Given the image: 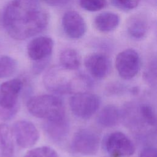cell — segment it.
<instances>
[{
  "mask_svg": "<svg viewBox=\"0 0 157 157\" xmlns=\"http://www.w3.org/2000/svg\"><path fill=\"white\" fill-rule=\"evenodd\" d=\"M48 23V13L37 0H12L3 13L4 28L15 40H25L40 33Z\"/></svg>",
  "mask_w": 157,
  "mask_h": 157,
  "instance_id": "1",
  "label": "cell"
},
{
  "mask_svg": "<svg viewBox=\"0 0 157 157\" xmlns=\"http://www.w3.org/2000/svg\"><path fill=\"white\" fill-rule=\"evenodd\" d=\"M45 87L50 91L58 94L83 92L90 86L88 78L82 74L69 77L63 71L53 69L50 70L44 78Z\"/></svg>",
  "mask_w": 157,
  "mask_h": 157,
  "instance_id": "2",
  "label": "cell"
},
{
  "mask_svg": "<svg viewBox=\"0 0 157 157\" xmlns=\"http://www.w3.org/2000/svg\"><path fill=\"white\" fill-rule=\"evenodd\" d=\"M26 107L32 115L46 120L66 116L63 101L53 95L42 94L31 97L28 101Z\"/></svg>",
  "mask_w": 157,
  "mask_h": 157,
  "instance_id": "3",
  "label": "cell"
},
{
  "mask_svg": "<svg viewBox=\"0 0 157 157\" xmlns=\"http://www.w3.org/2000/svg\"><path fill=\"white\" fill-rule=\"evenodd\" d=\"M23 86L19 78H13L0 85V117L7 120L18 110V100Z\"/></svg>",
  "mask_w": 157,
  "mask_h": 157,
  "instance_id": "4",
  "label": "cell"
},
{
  "mask_svg": "<svg viewBox=\"0 0 157 157\" xmlns=\"http://www.w3.org/2000/svg\"><path fill=\"white\" fill-rule=\"evenodd\" d=\"M100 105L101 99L98 95L86 91L76 93L69 99L72 113L83 120L91 117L97 112Z\"/></svg>",
  "mask_w": 157,
  "mask_h": 157,
  "instance_id": "5",
  "label": "cell"
},
{
  "mask_svg": "<svg viewBox=\"0 0 157 157\" xmlns=\"http://www.w3.org/2000/svg\"><path fill=\"white\" fill-rule=\"evenodd\" d=\"M99 147V137L94 131L88 129L77 131L71 140V148L73 152L83 156L95 155Z\"/></svg>",
  "mask_w": 157,
  "mask_h": 157,
  "instance_id": "6",
  "label": "cell"
},
{
  "mask_svg": "<svg viewBox=\"0 0 157 157\" xmlns=\"http://www.w3.org/2000/svg\"><path fill=\"white\" fill-rule=\"evenodd\" d=\"M140 58L134 49L128 48L120 52L115 58V67L119 75L124 80L134 77L140 68Z\"/></svg>",
  "mask_w": 157,
  "mask_h": 157,
  "instance_id": "7",
  "label": "cell"
},
{
  "mask_svg": "<svg viewBox=\"0 0 157 157\" xmlns=\"http://www.w3.org/2000/svg\"><path fill=\"white\" fill-rule=\"evenodd\" d=\"M104 145L107 152L113 157L130 156L136 150L132 140L119 131L109 134L104 140Z\"/></svg>",
  "mask_w": 157,
  "mask_h": 157,
  "instance_id": "8",
  "label": "cell"
},
{
  "mask_svg": "<svg viewBox=\"0 0 157 157\" xmlns=\"http://www.w3.org/2000/svg\"><path fill=\"white\" fill-rule=\"evenodd\" d=\"M11 131L18 145L23 148L34 146L39 138V133L36 126L27 120L16 121Z\"/></svg>",
  "mask_w": 157,
  "mask_h": 157,
  "instance_id": "9",
  "label": "cell"
},
{
  "mask_svg": "<svg viewBox=\"0 0 157 157\" xmlns=\"http://www.w3.org/2000/svg\"><path fill=\"white\" fill-rule=\"evenodd\" d=\"M84 64L89 74L96 79L105 78L111 69L110 59L105 54L100 53H94L87 56Z\"/></svg>",
  "mask_w": 157,
  "mask_h": 157,
  "instance_id": "10",
  "label": "cell"
},
{
  "mask_svg": "<svg viewBox=\"0 0 157 157\" xmlns=\"http://www.w3.org/2000/svg\"><path fill=\"white\" fill-rule=\"evenodd\" d=\"M62 26L66 35L72 39H80L86 31V24L83 18L77 12L69 10L62 18Z\"/></svg>",
  "mask_w": 157,
  "mask_h": 157,
  "instance_id": "11",
  "label": "cell"
},
{
  "mask_svg": "<svg viewBox=\"0 0 157 157\" xmlns=\"http://www.w3.org/2000/svg\"><path fill=\"white\" fill-rule=\"evenodd\" d=\"M53 40L47 36H39L31 40L27 46L29 58L34 61L48 59L53 48Z\"/></svg>",
  "mask_w": 157,
  "mask_h": 157,
  "instance_id": "12",
  "label": "cell"
},
{
  "mask_svg": "<svg viewBox=\"0 0 157 157\" xmlns=\"http://www.w3.org/2000/svg\"><path fill=\"white\" fill-rule=\"evenodd\" d=\"M44 129L48 136L53 140H63L69 131V123L66 116L54 120H46Z\"/></svg>",
  "mask_w": 157,
  "mask_h": 157,
  "instance_id": "13",
  "label": "cell"
},
{
  "mask_svg": "<svg viewBox=\"0 0 157 157\" xmlns=\"http://www.w3.org/2000/svg\"><path fill=\"white\" fill-rule=\"evenodd\" d=\"M149 29L147 18L142 15H134L128 21V34L134 39L139 40L145 37Z\"/></svg>",
  "mask_w": 157,
  "mask_h": 157,
  "instance_id": "14",
  "label": "cell"
},
{
  "mask_svg": "<svg viewBox=\"0 0 157 157\" xmlns=\"http://www.w3.org/2000/svg\"><path fill=\"white\" fill-rule=\"evenodd\" d=\"M120 18L115 13L105 12L99 13L94 19V23L97 29L101 32L108 33L115 29L119 25Z\"/></svg>",
  "mask_w": 157,
  "mask_h": 157,
  "instance_id": "15",
  "label": "cell"
},
{
  "mask_svg": "<svg viewBox=\"0 0 157 157\" xmlns=\"http://www.w3.org/2000/svg\"><path fill=\"white\" fill-rule=\"evenodd\" d=\"M14 153L13 135L5 123H0V157H12Z\"/></svg>",
  "mask_w": 157,
  "mask_h": 157,
  "instance_id": "16",
  "label": "cell"
},
{
  "mask_svg": "<svg viewBox=\"0 0 157 157\" xmlns=\"http://www.w3.org/2000/svg\"><path fill=\"white\" fill-rule=\"evenodd\" d=\"M120 117V113L116 106L107 105L98 113L96 121L102 127L111 128L118 123Z\"/></svg>",
  "mask_w": 157,
  "mask_h": 157,
  "instance_id": "17",
  "label": "cell"
},
{
  "mask_svg": "<svg viewBox=\"0 0 157 157\" xmlns=\"http://www.w3.org/2000/svg\"><path fill=\"white\" fill-rule=\"evenodd\" d=\"M59 62L63 69L68 71H75L78 69L81 64V58L77 51L68 48L61 53Z\"/></svg>",
  "mask_w": 157,
  "mask_h": 157,
  "instance_id": "18",
  "label": "cell"
},
{
  "mask_svg": "<svg viewBox=\"0 0 157 157\" xmlns=\"http://www.w3.org/2000/svg\"><path fill=\"white\" fill-rule=\"evenodd\" d=\"M17 68V61L9 56L0 57V78H4L12 75Z\"/></svg>",
  "mask_w": 157,
  "mask_h": 157,
  "instance_id": "19",
  "label": "cell"
},
{
  "mask_svg": "<svg viewBox=\"0 0 157 157\" xmlns=\"http://www.w3.org/2000/svg\"><path fill=\"white\" fill-rule=\"evenodd\" d=\"M24 157H58V155L52 147L42 146L28 151Z\"/></svg>",
  "mask_w": 157,
  "mask_h": 157,
  "instance_id": "20",
  "label": "cell"
},
{
  "mask_svg": "<svg viewBox=\"0 0 157 157\" xmlns=\"http://www.w3.org/2000/svg\"><path fill=\"white\" fill-rule=\"evenodd\" d=\"M139 113L142 120L150 126H155L156 118L153 107L147 104H144L139 107Z\"/></svg>",
  "mask_w": 157,
  "mask_h": 157,
  "instance_id": "21",
  "label": "cell"
},
{
  "mask_svg": "<svg viewBox=\"0 0 157 157\" xmlns=\"http://www.w3.org/2000/svg\"><path fill=\"white\" fill-rule=\"evenodd\" d=\"M82 8L89 12H96L104 9L107 5V0H79Z\"/></svg>",
  "mask_w": 157,
  "mask_h": 157,
  "instance_id": "22",
  "label": "cell"
},
{
  "mask_svg": "<svg viewBox=\"0 0 157 157\" xmlns=\"http://www.w3.org/2000/svg\"><path fill=\"white\" fill-rule=\"evenodd\" d=\"M140 0H110L113 6L123 10H131L135 9Z\"/></svg>",
  "mask_w": 157,
  "mask_h": 157,
  "instance_id": "23",
  "label": "cell"
},
{
  "mask_svg": "<svg viewBox=\"0 0 157 157\" xmlns=\"http://www.w3.org/2000/svg\"><path fill=\"white\" fill-rule=\"evenodd\" d=\"M144 77L147 81L151 84L156 82V61L155 58L152 59L147 66L144 72Z\"/></svg>",
  "mask_w": 157,
  "mask_h": 157,
  "instance_id": "24",
  "label": "cell"
},
{
  "mask_svg": "<svg viewBox=\"0 0 157 157\" xmlns=\"http://www.w3.org/2000/svg\"><path fill=\"white\" fill-rule=\"evenodd\" d=\"M139 157H156V150L152 147L144 148L140 151Z\"/></svg>",
  "mask_w": 157,
  "mask_h": 157,
  "instance_id": "25",
  "label": "cell"
},
{
  "mask_svg": "<svg viewBox=\"0 0 157 157\" xmlns=\"http://www.w3.org/2000/svg\"><path fill=\"white\" fill-rule=\"evenodd\" d=\"M47 4L52 6H62L66 4L70 0H40Z\"/></svg>",
  "mask_w": 157,
  "mask_h": 157,
  "instance_id": "26",
  "label": "cell"
}]
</instances>
